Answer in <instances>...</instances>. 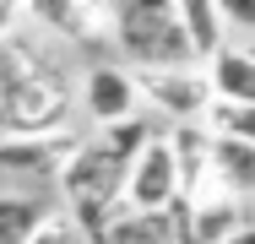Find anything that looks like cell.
Returning <instances> with one entry per match:
<instances>
[{
    "mask_svg": "<svg viewBox=\"0 0 255 244\" xmlns=\"http://www.w3.org/2000/svg\"><path fill=\"white\" fill-rule=\"evenodd\" d=\"M71 71L38 27L27 33L22 22L11 38H0V141L71 130Z\"/></svg>",
    "mask_w": 255,
    "mask_h": 244,
    "instance_id": "cell-1",
    "label": "cell"
},
{
    "mask_svg": "<svg viewBox=\"0 0 255 244\" xmlns=\"http://www.w3.org/2000/svg\"><path fill=\"white\" fill-rule=\"evenodd\" d=\"M152 120L136 114V120H120V125H103L98 136L76 146V157L60 168V195H65V217L76 223V234L87 244H98V234L125 212L120 195H125V168L141 146L152 141Z\"/></svg>",
    "mask_w": 255,
    "mask_h": 244,
    "instance_id": "cell-2",
    "label": "cell"
},
{
    "mask_svg": "<svg viewBox=\"0 0 255 244\" xmlns=\"http://www.w3.org/2000/svg\"><path fill=\"white\" fill-rule=\"evenodd\" d=\"M109 44L125 54V71H179L196 65L185 33H179V11L163 0H125L109 5Z\"/></svg>",
    "mask_w": 255,
    "mask_h": 244,
    "instance_id": "cell-3",
    "label": "cell"
},
{
    "mask_svg": "<svg viewBox=\"0 0 255 244\" xmlns=\"http://www.w3.org/2000/svg\"><path fill=\"white\" fill-rule=\"evenodd\" d=\"M174 201H179L174 157H168V141L152 136V141L130 157V168H125V195H120V206H125V212H163V206H174Z\"/></svg>",
    "mask_w": 255,
    "mask_h": 244,
    "instance_id": "cell-4",
    "label": "cell"
},
{
    "mask_svg": "<svg viewBox=\"0 0 255 244\" xmlns=\"http://www.w3.org/2000/svg\"><path fill=\"white\" fill-rule=\"evenodd\" d=\"M130 76H136V93L147 98L152 109H163L174 125H196L201 109L212 103L206 76L196 65H179V71H130Z\"/></svg>",
    "mask_w": 255,
    "mask_h": 244,
    "instance_id": "cell-5",
    "label": "cell"
},
{
    "mask_svg": "<svg viewBox=\"0 0 255 244\" xmlns=\"http://www.w3.org/2000/svg\"><path fill=\"white\" fill-rule=\"evenodd\" d=\"M82 109H87V120H98V130L103 125H120V120H136V114H141L136 76H130L120 60L87 65V76H82Z\"/></svg>",
    "mask_w": 255,
    "mask_h": 244,
    "instance_id": "cell-6",
    "label": "cell"
},
{
    "mask_svg": "<svg viewBox=\"0 0 255 244\" xmlns=\"http://www.w3.org/2000/svg\"><path fill=\"white\" fill-rule=\"evenodd\" d=\"M82 141H87V136H76V130L16 136V141H0V168H5V174H22V179H60V168L76 157Z\"/></svg>",
    "mask_w": 255,
    "mask_h": 244,
    "instance_id": "cell-7",
    "label": "cell"
},
{
    "mask_svg": "<svg viewBox=\"0 0 255 244\" xmlns=\"http://www.w3.org/2000/svg\"><path fill=\"white\" fill-rule=\"evenodd\" d=\"M98 244H190V223H185V201L163 206V212H120Z\"/></svg>",
    "mask_w": 255,
    "mask_h": 244,
    "instance_id": "cell-8",
    "label": "cell"
},
{
    "mask_svg": "<svg viewBox=\"0 0 255 244\" xmlns=\"http://www.w3.org/2000/svg\"><path fill=\"white\" fill-rule=\"evenodd\" d=\"M168 157H174V179H179V201H196V195H212V179H206V152H212V136L201 125H174L168 136Z\"/></svg>",
    "mask_w": 255,
    "mask_h": 244,
    "instance_id": "cell-9",
    "label": "cell"
},
{
    "mask_svg": "<svg viewBox=\"0 0 255 244\" xmlns=\"http://www.w3.org/2000/svg\"><path fill=\"white\" fill-rule=\"evenodd\" d=\"M206 93L223 98V103H245V109H255V54L239 44H223L212 60H206Z\"/></svg>",
    "mask_w": 255,
    "mask_h": 244,
    "instance_id": "cell-10",
    "label": "cell"
},
{
    "mask_svg": "<svg viewBox=\"0 0 255 244\" xmlns=\"http://www.w3.org/2000/svg\"><path fill=\"white\" fill-rule=\"evenodd\" d=\"M185 223H190V244H223L239 228H250V212H245V201H228V195L212 190V195L185 201Z\"/></svg>",
    "mask_w": 255,
    "mask_h": 244,
    "instance_id": "cell-11",
    "label": "cell"
},
{
    "mask_svg": "<svg viewBox=\"0 0 255 244\" xmlns=\"http://www.w3.org/2000/svg\"><path fill=\"white\" fill-rule=\"evenodd\" d=\"M206 179L228 201H250L255 190V146L250 141H212L206 152Z\"/></svg>",
    "mask_w": 255,
    "mask_h": 244,
    "instance_id": "cell-12",
    "label": "cell"
},
{
    "mask_svg": "<svg viewBox=\"0 0 255 244\" xmlns=\"http://www.w3.org/2000/svg\"><path fill=\"white\" fill-rule=\"evenodd\" d=\"M174 11H179V33H185L190 60H212L217 49L228 44V22H223V11L212 0H179Z\"/></svg>",
    "mask_w": 255,
    "mask_h": 244,
    "instance_id": "cell-13",
    "label": "cell"
},
{
    "mask_svg": "<svg viewBox=\"0 0 255 244\" xmlns=\"http://www.w3.org/2000/svg\"><path fill=\"white\" fill-rule=\"evenodd\" d=\"M44 201L27 190H0V244H27L33 228L44 223Z\"/></svg>",
    "mask_w": 255,
    "mask_h": 244,
    "instance_id": "cell-14",
    "label": "cell"
},
{
    "mask_svg": "<svg viewBox=\"0 0 255 244\" xmlns=\"http://www.w3.org/2000/svg\"><path fill=\"white\" fill-rule=\"evenodd\" d=\"M196 125H201L212 141H250L255 146V109H245V103H223V98H212Z\"/></svg>",
    "mask_w": 255,
    "mask_h": 244,
    "instance_id": "cell-15",
    "label": "cell"
},
{
    "mask_svg": "<svg viewBox=\"0 0 255 244\" xmlns=\"http://www.w3.org/2000/svg\"><path fill=\"white\" fill-rule=\"evenodd\" d=\"M16 27H22V5L16 0H0V38H11Z\"/></svg>",
    "mask_w": 255,
    "mask_h": 244,
    "instance_id": "cell-16",
    "label": "cell"
},
{
    "mask_svg": "<svg viewBox=\"0 0 255 244\" xmlns=\"http://www.w3.org/2000/svg\"><path fill=\"white\" fill-rule=\"evenodd\" d=\"M217 11H223V22H234V27H250V22H255V11H250V5H239V0H223Z\"/></svg>",
    "mask_w": 255,
    "mask_h": 244,
    "instance_id": "cell-17",
    "label": "cell"
}]
</instances>
